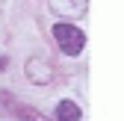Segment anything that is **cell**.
Wrapping results in <instances>:
<instances>
[{"instance_id": "6da1fadb", "label": "cell", "mask_w": 124, "mask_h": 121, "mask_svg": "<svg viewBox=\"0 0 124 121\" xmlns=\"http://www.w3.org/2000/svg\"><path fill=\"white\" fill-rule=\"evenodd\" d=\"M53 38H56V44H59V50L68 53V56H77V53L83 50V44H86V36H83L74 24H56V27H53Z\"/></svg>"}, {"instance_id": "7a4b0ae2", "label": "cell", "mask_w": 124, "mask_h": 121, "mask_svg": "<svg viewBox=\"0 0 124 121\" xmlns=\"http://www.w3.org/2000/svg\"><path fill=\"white\" fill-rule=\"evenodd\" d=\"M27 80L36 83V86H47L53 80V68L44 62V59L33 56V59H27Z\"/></svg>"}, {"instance_id": "3957f363", "label": "cell", "mask_w": 124, "mask_h": 121, "mask_svg": "<svg viewBox=\"0 0 124 121\" xmlns=\"http://www.w3.org/2000/svg\"><path fill=\"white\" fill-rule=\"evenodd\" d=\"M47 6L62 18H83L89 9V0H47Z\"/></svg>"}, {"instance_id": "277c9868", "label": "cell", "mask_w": 124, "mask_h": 121, "mask_svg": "<svg viewBox=\"0 0 124 121\" xmlns=\"http://www.w3.org/2000/svg\"><path fill=\"white\" fill-rule=\"evenodd\" d=\"M80 106H77V103H71V100H62L59 106H56V118L59 121H80Z\"/></svg>"}, {"instance_id": "5b68a950", "label": "cell", "mask_w": 124, "mask_h": 121, "mask_svg": "<svg viewBox=\"0 0 124 121\" xmlns=\"http://www.w3.org/2000/svg\"><path fill=\"white\" fill-rule=\"evenodd\" d=\"M18 118L21 121H47L39 109H33V106H18Z\"/></svg>"}, {"instance_id": "8992f818", "label": "cell", "mask_w": 124, "mask_h": 121, "mask_svg": "<svg viewBox=\"0 0 124 121\" xmlns=\"http://www.w3.org/2000/svg\"><path fill=\"white\" fill-rule=\"evenodd\" d=\"M6 71V56H0V74Z\"/></svg>"}]
</instances>
